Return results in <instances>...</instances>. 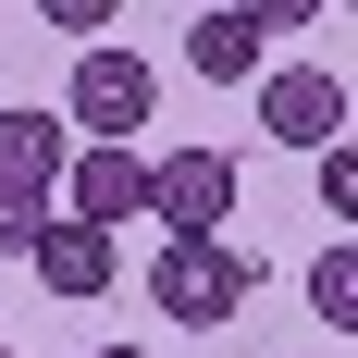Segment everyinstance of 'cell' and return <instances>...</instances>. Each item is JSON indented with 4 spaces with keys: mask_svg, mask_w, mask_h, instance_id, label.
I'll use <instances>...</instances> for the list:
<instances>
[{
    "mask_svg": "<svg viewBox=\"0 0 358 358\" xmlns=\"http://www.w3.org/2000/svg\"><path fill=\"white\" fill-rule=\"evenodd\" d=\"M148 210L173 222V248L222 235V222H235V161H222V148H173V161H148Z\"/></svg>",
    "mask_w": 358,
    "mask_h": 358,
    "instance_id": "obj_3",
    "label": "cell"
},
{
    "mask_svg": "<svg viewBox=\"0 0 358 358\" xmlns=\"http://www.w3.org/2000/svg\"><path fill=\"white\" fill-rule=\"evenodd\" d=\"M99 358H148V346H99Z\"/></svg>",
    "mask_w": 358,
    "mask_h": 358,
    "instance_id": "obj_12",
    "label": "cell"
},
{
    "mask_svg": "<svg viewBox=\"0 0 358 358\" xmlns=\"http://www.w3.org/2000/svg\"><path fill=\"white\" fill-rule=\"evenodd\" d=\"M62 173H74V124L62 111H0V185H25L62 210Z\"/></svg>",
    "mask_w": 358,
    "mask_h": 358,
    "instance_id": "obj_6",
    "label": "cell"
},
{
    "mask_svg": "<svg viewBox=\"0 0 358 358\" xmlns=\"http://www.w3.org/2000/svg\"><path fill=\"white\" fill-rule=\"evenodd\" d=\"M322 358H334V346H322Z\"/></svg>",
    "mask_w": 358,
    "mask_h": 358,
    "instance_id": "obj_14",
    "label": "cell"
},
{
    "mask_svg": "<svg viewBox=\"0 0 358 358\" xmlns=\"http://www.w3.org/2000/svg\"><path fill=\"white\" fill-rule=\"evenodd\" d=\"M148 111H161V74H148L136 50H74V99H62V124H74L87 148H136Z\"/></svg>",
    "mask_w": 358,
    "mask_h": 358,
    "instance_id": "obj_2",
    "label": "cell"
},
{
    "mask_svg": "<svg viewBox=\"0 0 358 358\" xmlns=\"http://www.w3.org/2000/svg\"><path fill=\"white\" fill-rule=\"evenodd\" d=\"M309 309H322L334 334H358V235H334V248L309 259Z\"/></svg>",
    "mask_w": 358,
    "mask_h": 358,
    "instance_id": "obj_9",
    "label": "cell"
},
{
    "mask_svg": "<svg viewBox=\"0 0 358 358\" xmlns=\"http://www.w3.org/2000/svg\"><path fill=\"white\" fill-rule=\"evenodd\" d=\"M136 210H148V161H136V148H74V173H62V222L124 235Z\"/></svg>",
    "mask_w": 358,
    "mask_h": 358,
    "instance_id": "obj_5",
    "label": "cell"
},
{
    "mask_svg": "<svg viewBox=\"0 0 358 358\" xmlns=\"http://www.w3.org/2000/svg\"><path fill=\"white\" fill-rule=\"evenodd\" d=\"M50 198H25V185H0V259H37V235H50Z\"/></svg>",
    "mask_w": 358,
    "mask_h": 358,
    "instance_id": "obj_10",
    "label": "cell"
},
{
    "mask_svg": "<svg viewBox=\"0 0 358 358\" xmlns=\"http://www.w3.org/2000/svg\"><path fill=\"white\" fill-rule=\"evenodd\" d=\"M37 285L50 296H111L124 285V248H111L99 222H50V235H37Z\"/></svg>",
    "mask_w": 358,
    "mask_h": 358,
    "instance_id": "obj_7",
    "label": "cell"
},
{
    "mask_svg": "<svg viewBox=\"0 0 358 358\" xmlns=\"http://www.w3.org/2000/svg\"><path fill=\"white\" fill-rule=\"evenodd\" d=\"M259 124H272V148H346V87H334L322 62H272L259 74Z\"/></svg>",
    "mask_w": 358,
    "mask_h": 358,
    "instance_id": "obj_4",
    "label": "cell"
},
{
    "mask_svg": "<svg viewBox=\"0 0 358 358\" xmlns=\"http://www.w3.org/2000/svg\"><path fill=\"white\" fill-rule=\"evenodd\" d=\"M259 50H272V13H198V25H185V62L210 74V87L259 74Z\"/></svg>",
    "mask_w": 358,
    "mask_h": 358,
    "instance_id": "obj_8",
    "label": "cell"
},
{
    "mask_svg": "<svg viewBox=\"0 0 358 358\" xmlns=\"http://www.w3.org/2000/svg\"><path fill=\"white\" fill-rule=\"evenodd\" d=\"M0 358H13V346H0Z\"/></svg>",
    "mask_w": 358,
    "mask_h": 358,
    "instance_id": "obj_13",
    "label": "cell"
},
{
    "mask_svg": "<svg viewBox=\"0 0 358 358\" xmlns=\"http://www.w3.org/2000/svg\"><path fill=\"white\" fill-rule=\"evenodd\" d=\"M322 210L358 235V136H346V148H322Z\"/></svg>",
    "mask_w": 358,
    "mask_h": 358,
    "instance_id": "obj_11",
    "label": "cell"
},
{
    "mask_svg": "<svg viewBox=\"0 0 358 358\" xmlns=\"http://www.w3.org/2000/svg\"><path fill=\"white\" fill-rule=\"evenodd\" d=\"M248 285H259V259L235 248V235H198V248H148V309H161V322H185V334L235 322V309H248Z\"/></svg>",
    "mask_w": 358,
    "mask_h": 358,
    "instance_id": "obj_1",
    "label": "cell"
}]
</instances>
